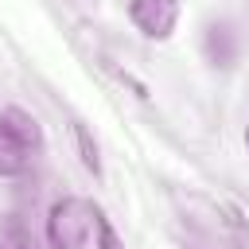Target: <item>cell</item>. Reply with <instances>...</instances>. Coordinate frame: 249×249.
<instances>
[{"mask_svg":"<svg viewBox=\"0 0 249 249\" xmlns=\"http://www.w3.org/2000/svg\"><path fill=\"white\" fill-rule=\"evenodd\" d=\"M97 206L82 195H66L47 210V245L51 249H89L97 233Z\"/></svg>","mask_w":249,"mask_h":249,"instance_id":"1","label":"cell"},{"mask_svg":"<svg viewBox=\"0 0 249 249\" xmlns=\"http://www.w3.org/2000/svg\"><path fill=\"white\" fill-rule=\"evenodd\" d=\"M128 19L144 39H167L179 23V0H128Z\"/></svg>","mask_w":249,"mask_h":249,"instance_id":"2","label":"cell"},{"mask_svg":"<svg viewBox=\"0 0 249 249\" xmlns=\"http://www.w3.org/2000/svg\"><path fill=\"white\" fill-rule=\"evenodd\" d=\"M27 163H31V148L0 121V175H23L27 171Z\"/></svg>","mask_w":249,"mask_h":249,"instance_id":"3","label":"cell"},{"mask_svg":"<svg viewBox=\"0 0 249 249\" xmlns=\"http://www.w3.org/2000/svg\"><path fill=\"white\" fill-rule=\"evenodd\" d=\"M0 121H4V124H8V128H12V132H16L31 152H35V148H43V132H39V121H35L31 113H23V109H4V113H0Z\"/></svg>","mask_w":249,"mask_h":249,"instance_id":"4","label":"cell"},{"mask_svg":"<svg viewBox=\"0 0 249 249\" xmlns=\"http://www.w3.org/2000/svg\"><path fill=\"white\" fill-rule=\"evenodd\" d=\"M0 249H31V233L16 214L0 218Z\"/></svg>","mask_w":249,"mask_h":249,"instance_id":"5","label":"cell"},{"mask_svg":"<svg viewBox=\"0 0 249 249\" xmlns=\"http://www.w3.org/2000/svg\"><path fill=\"white\" fill-rule=\"evenodd\" d=\"M74 140H78V156H82V163H86V171H101V160H97V144L89 140V128L86 124H74Z\"/></svg>","mask_w":249,"mask_h":249,"instance_id":"6","label":"cell"},{"mask_svg":"<svg viewBox=\"0 0 249 249\" xmlns=\"http://www.w3.org/2000/svg\"><path fill=\"white\" fill-rule=\"evenodd\" d=\"M93 249H124V245H121V237H117V230H113V226H109V218H101V214H97Z\"/></svg>","mask_w":249,"mask_h":249,"instance_id":"7","label":"cell"},{"mask_svg":"<svg viewBox=\"0 0 249 249\" xmlns=\"http://www.w3.org/2000/svg\"><path fill=\"white\" fill-rule=\"evenodd\" d=\"M245 148H249V124H245Z\"/></svg>","mask_w":249,"mask_h":249,"instance_id":"8","label":"cell"}]
</instances>
